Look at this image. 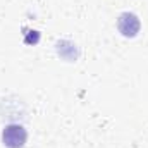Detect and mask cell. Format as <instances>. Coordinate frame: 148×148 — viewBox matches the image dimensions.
<instances>
[{
    "mask_svg": "<svg viewBox=\"0 0 148 148\" xmlns=\"http://www.w3.org/2000/svg\"><path fill=\"white\" fill-rule=\"evenodd\" d=\"M28 141V131L23 124H7L2 131V143L5 148H23Z\"/></svg>",
    "mask_w": 148,
    "mask_h": 148,
    "instance_id": "cell-1",
    "label": "cell"
},
{
    "mask_svg": "<svg viewBox=\"0 0 148 148\" xmlns=\"http://www.w3.org/2000/svg\"><path fill=\"white\" fill-rule=\"evenodd\" d=\"M117 29L124 38H134L138 36L140 29H141V23L140 17L134 12H122L117 17Z\"/></svg>",
    "mask_w": 148,
    "mask_h": 148,
    "instance_id": "cell-2",
    "label": "cell"
},
{
    "mask_svg": "<svg viewBox=\"0 0 148 148\" xmlns=\"http://www.w3.org/2000/svg\"><path fill=\"white\" fill-rule=\"evenodd\" d=\"M55 48H57L59 57L64 59V60H67V62H74L79 57V50H77L76 43L69 41V40H59L57 45H55Z\"/></svg>",
    "mask_w": 148,
    "mask_h": 148,
    "instance_id": "cell-3",
    "label": "cell"
},
{
    "mask_svg": "<svg viewBox=\"0 0 148 148\" xmlns=\"http://www.w3.org/2000/svg\"><path fill=\"white\" fill-rule=\"evenodd\" d=\"M24 43L26 45H36L40 41V31L36 29H24Z\"/></svg>",
    "mask_w": 148,
    "mask_h": 148,
    "instance_id": "cell-4",
    "label": "cell"
}]
</instances>
